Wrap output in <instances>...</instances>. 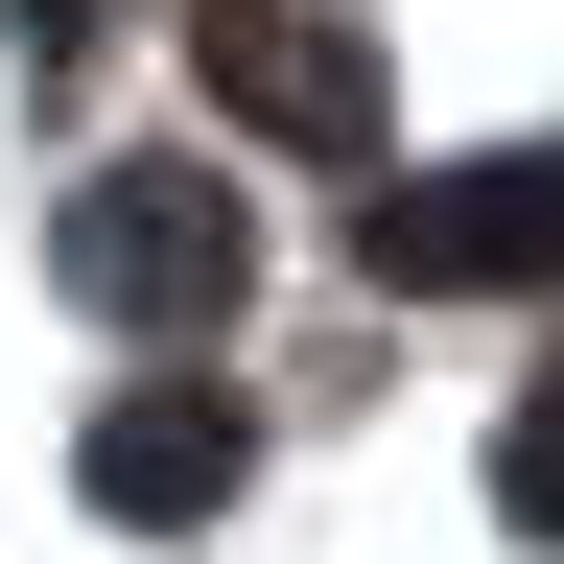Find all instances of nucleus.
Instances as JSON below:
<instances>
[{
	"label": "nucleus",
	"instance_id": "nucleus-3",
	"mask_svg": "<svg viewBox=\"0 0 564 564\" xmlns=\"http://www.w3.org/2000/svg\"><path fill=\"white\" fill-rule=\"evenodd\" d=\"M352 259H377L400 306H470V282H564V141H518V165H447V188H377V212H352Z\"/></svg>",
	"mask_w": 564,
	"mask_h": 564
},
{
	"label": "nucleus",
	"instance_id": "nucleus-2",
	"mask_svg": "<svg viewBox=\"0 0 564 564\" xmlns=\"http://www.w3.org/2000/svg\"><path fill=\"white\" fill-rule=\"evenodd\" d=\"M236 188H212V165H95V188H70V282H95V306L118 329H212V306H236Z\"/></svg>",
	"mask_w": 564,
	"mask_h": 564
},
{
	"label": "nucleus",
	"instance_id": "nucleus-1",
	"mask_svg": "<svg viewBox=\"0 0 564 564\" xmlns=\"http://www.w3.org/2000/svg\"><path fill=\"white\" fill-rule=\"evenodd\" d=\"M188 70L236 141H306V165H377V24L352 0H188Z\"/></svg>",
	"mask_w": 564,
	"mask_h": 564
},
{
	"label": "nucleus",
	"instance_id": "nucleus-5",
	"mask_svg": "<svg viewBox=\"0 0 564 564\" xmlns=\"http://www.w3.org/2000/svg\"><path fill=\"white\" fill-rule=\"evenodd\" d=\"M494 518H518V541H564V377L494 423Z\"/></svg>",
	"mask_w": 564,
	"mask_h": 564
},
{
	"label": "nucleus",
	"instance_id": "nucleus-4",
	"mask_svg": "<svg viewBox=\"0 0 564 564\" xmlns=\"http://www.w3.org/2000/svg\"><path fill=\"white\" fill-rule=\"evenodd\" d=\"M236 400H212V377H141L118 423H95V518H141V541H165V518H236Z\"/></svg>",
	"mask_w": 564,
	"mask_h": 564
}]
</instances>
